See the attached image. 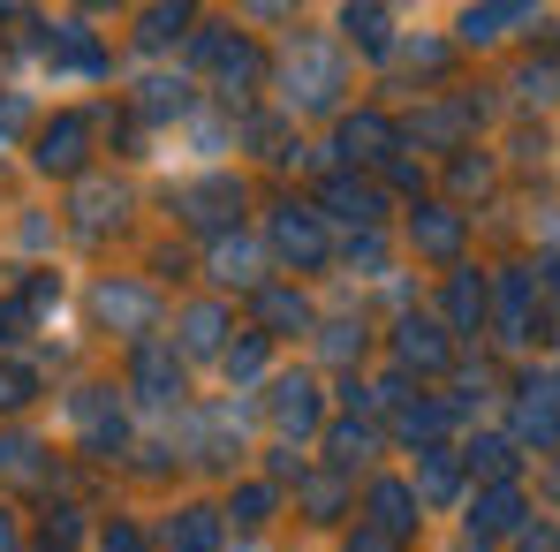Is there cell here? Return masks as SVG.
<instances>
[{
  "mask_svg": "<svg viewBox=\"0 0 560 552\" xmlns=\"http://www.w3.org/2000/svg\"><path fill=\"white\" fill-rule=\"evenodd\" d=\"M0 552H8V522H0Z\"/></svg>",
  "mask_w": 560,
  "mask_h": 552,
  "instance_id": "ba28073f",
  "label": "cell"
},
{
  "mask_svg": "<svg viewBox=\"0 0 560 552\" xmlns=\"http://www.w3.org/2000/svg\"><path fill=\"white\" fill-rule=\"evenodd\" d=\"M212 333H220V318H212V310H189V318H183V341H189V349H212Z\"/></svg>",
  "mask_w": 560,
  "mask_h": 552,
  "instance_id": "277c9868",
  "label": "cell"
},
{
  "mask_svg": "<svg viewBox=\"0 0 560 552\" xmlns=\"http://www.w3.org/2000/svg\"><path fill=\"white\" fill-rule=\"evenodd\" d=\"M38 160H46V167H77V160H84V121L46 129V137H38Z\"/></svg>",
  "mask_w": 560,
  "mask_h": 552,
  "instance_id": "6da1fadb",
  "label": "cell"
},
{
  "mask_svg": "<svg viewBox=\"0 0 560 552\" xmlns=\"http://www.w3.org/2000/svg\"><path fill=\"white\" fill-rule=\"evenodd\" d=\"M280 250H288V258H318V227L288 212V220H280Z\"/></svg>",
  "mask_w": 560,
  "mask_h": 552,
  "instance_id": "7a4b0ae2",
  "label": "cell"
},
{
  "mask_svg": "<svg viewBox=\"0 0 560 552\" xmlns=\"http://www.w3.org/2000/svg\"><path fill=\"white\" fill-rule=\"evenodd\" d=\"M106 552H137V538H129V530H114V538H106Z\"/></svg>",
  "mask_w": 560,
  "mask_h": 552,
  "instance_id": "8992f818",
  "label": "cell"
},
{
  "mask_svg": "<svg viewBox=\"0 0 560 552\" xmlns=\"http://www.w3.org/2000/svg\"><path fill=\"white\" fill-rule=\"evenodd\" d=\"M98 310H106V318H121V326H137V318H144L152 303H144L137 287H106V295H98Z\"/></svg>",
  "mask_w": 560,
  "mask_h": 552,
  "instance_id": "3957f363",
  "label": "cell"
},
{
  "mask_svg": "<svg viewBox=\"0 0 560 552\" xmlns=\"http://www.w3.org/2000/svg\"><path fill=\"white\" fill-rule=\"evenodd\" d=\"M0 341H15V310H0Z\"/></svg>",
  "mask_w": 560,
  "mask_h": 552,
  "instance_id": "52a82bcc",
  "label": "cell"
},
{
  "mask_svg": "<svg viewBox=\"0 0 560 552\" xmlns=\"http://www.w3.org/2000/svg\"><path fill=\"white\" fill-rule=\"evenodd\" d=\"M23 394H31V386H23V378H15V371H0V409H15V401H23Z\"/></svg>",
  "mask_w": 560,
  "mask_h": 552,
  "instance_id": "5b68a950",
  "label": "cell"
}]
</instances>
